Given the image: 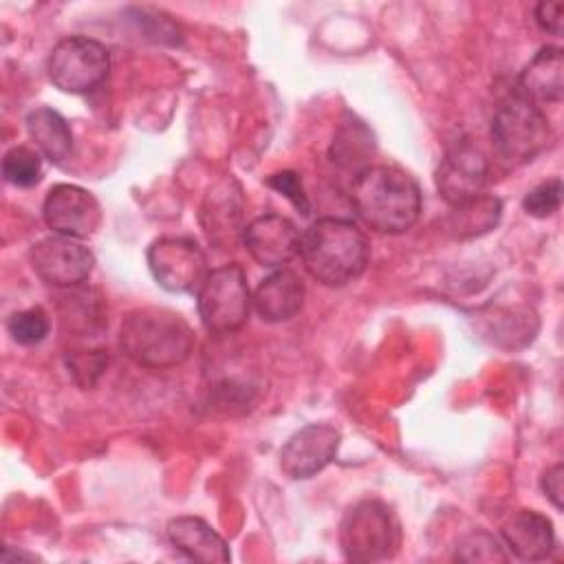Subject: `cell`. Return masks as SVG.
Listing matches in <instances>:
<instances>
[{"instance_id": "1", "label": "cell", "mask_w": 564, "mask_h": 564, "mask_svg": "<svg viewBox=\"0 0 564 564\" xmlns=\"http://www.w3.org/2000/svg\"><path fill=\"white\" fill-rule=\"evenodd\" d=\"M350 203L366 227L403 234L421 216L423 196L412 174L397 165H368L352 176Z\"/></svg>"}, {"instance_id": "2", "label": "cell", "mask_w": 564, "mask_h": 564, "mask_svg": "<svg viewBox=\"0 0 564 564\" xmlns=\"http://www.w3.org/2000/svg\"><path fill=\"white\" fill-rule=\"evenodd\" d=\"M196 337L183 315L161 306H139L123 315L119 346L141 368L181 366L194 350Z\"/></svg>"}, {"instance_id": "3", "label": "cell", "mask_w": 564, "mask_h": 564, "mask_svg": "<svg viewBox=\"0 0 564 564\" xmlns=\"http://www.w3.org/2000/svg\"><path fill=\"white\" fill-rule=\"evenodd\" d=\"M304 269L326 286H344L357 280L368 264L366 234L346 218H317L300 238Z\"/></svg>"}, {"instance_id": "4", "label": "cell", "mask_w": 564, "mask_h": 564, "mask_svg": "<svg viewBox=\"0 0 564 564\" xmlns=\"http://www.w3.org/2000/svg\"><path fill=\"white\" fill-rule=\"evenodd\" d=\"M491 143L496 156L507 165H524L533 161L551 143V126L544 110L511 93L494 112Z\"/></svg>"}, {"instance_id": "5", "label": "cell", "mask_w": 564, "mask_h": 564, "mask_svg": "<svg viewBox=\"0 0 564 564\" xmlns=\"http://www.w3.org/2000/svg\"><path fill=\"white\" fill-rule=\"evenodd\" d=\"M339 544L350 562H383L401 546L397 516L381 500H361L350 507L339 527Z\"/></svg>"}, {"instance_id": "6", "label": "cell", "mask_w": 564, "mask_h": 564, "mask_svg": "<svg viewBox=\"0 0 564 564\" xmlns=\"http://www.w3.org/2000/svg\"><path fill=\"white\" fill-rule=\"evenodd\" d=\"M196 306L203 326L212 335H231L249 319L251 293L238 262L212 269L196 291Z\"/></svg>"}, {"instance_id": "7", "label": "cell", "mask_w": 564, "mask_h": 564, "mask_svg": "<svg viewBox=\"0 0 564 564\" xmlns=\"http://www.w3.org/2000/svg\"><path fill=\"white\" fill-rule=\"evenodd\" d=\"M110 73L108 48L86 35L62 37L48 53L46 75L55 88L70 95L95 90Z\"/></svg>"}, {"instance_id": "8", "label": "cell", "mask_w": 564, "mask_h": 564, "mask_svg": "<svg viewBox=\"0 0 564 564\" xmlns=\"http://www.w3.org/2000/svg\"><path fill=\"white\" fill-rule=\"evenodd\" d=\"M148 267L156 284L170 293L198 291L209 273L203 247L187 236H163L148 247Z\"/></svg>"}, {"instance_id": "9", "label": "cell", "mask_w": 564, "mask_h": 564, "mask_svg": "<svg viewBox=\"0 0 564 564\" xmlns=\"http://www.w3.org/2000/svg\"><path fill=\"white\" fill-rule=\"evenodd\" d=\"M438 196L449 205H463L485 194L489 181V161L485 152L469 139L456 141L436 167Z\"/></svg>"}, {"instance_id": "10", "label": "cell", "mask_w": 564, "mask_h": 564, "mask_svg": "<svg viewBox=\"0 0 564 564\" xmlns=\"http://www.w3.org/2000/svg\"><path fill=\"white\" fill-rule=\"evenodd\" d=\"M35 275L55 289L82 286L95 267V256L77 238L53 236L35 242L29 253Z\"/></svg>"}, {"instance_id": "11", "label": "cell", "mask_w": 564, "mask_h": 564, "mask_svg": "<svg viewBox=\"0 0 564 564\" xmlns=\"http://www.w3.org/2000/svg\"><path fill=\"white\" fill-rule=\"evenodd\" d=\"M42 218L51 231L66 238H88L101 223L99 200L84 187L57 183L46 192Z\"/></svg>"}, {"instance_id": "12", "label": "cell", "mask_w": 564, "mask_h": 564, "mask_svg": "<svg viewBox=\"0 0 564 564\" xmlns=\"http://www.w3.org/2000/svg\"><path fill=\"white\" fill-rule=\"evenodd\" d=\"M339 430L328 423H308L280 449V469L291 480H304L322 471L337 456Z\"/></svg>"}, {"instance_id": "13", "label": "cell", "mask_w": 564, "mask_h": 564, "mask_svg": "<svg viewBox=\"0 0 564 564\" xmlns=\"http://www.w3.org/2000/svg\"><path fill=\"white\" fill-rule=\"evenodd\" d=\"M242 216L245 198L240 183L234 176H223L207 189L198 214L207 240L218 249L231 247L238 238L242 240Z\"/></svg>"}, {"instance_id": "14", "label": "cell", "mask_w": 564, "mask_h": 564, "mask_svg": "<svg viewBox=\"0 0 564 564\" xmlns=\"http://www.w3.org/2000/svg\"><path fill=\"white\" fill-rule=\"evenodd\" d=\"M300 238L297 227L280 214L258 216L242 231L245 249L262 267H284L300 256Z\"/></svg>"}, {"instance_id": "15", "label": "cell", "mask_w": 564, "mask_h": 564, "mask_svg": "<svg viewBox=\"0 0 564 564\" xmlns=\"http://www.w3.org/2000/svg\"><path fill=\"white\" fill-rule=\"evenodd\" d=\"M505 546L524 562H540L555 551L551 520L535 509H518L500 529Z\"/></svg>"}, {"instance_id": "16", "label": "cell", "mask_w": 564, "mask_h": 564, "mask_svg": "<svg viewBox=\"0 0 564 564\" xmlns=\"http://www.w3.org/2000/svg\"><path fill=\"white\" fill-rule=\"evenodd\" d=\"M304 282L291 269H275L253 291L251 304L264 322H286L295 317L304 304Z\"/></svg>"}, {"instance_id": "17", "label": "cell", "mask_w": 564, "mask_h": 564, "mask_svg": "<svg viewBox=\"0 0 564 564\" xmlns=\"http://www.w3.org/2000/svg\"><path fill=\"white\" fill-rule=\"evenodd\" d=\"M170 544L196 562H229L231 553L223 535L203 518L176 516L165 527Z\"/></svg>"}, {"instance_id": "18", "label": "cell", "mask_w": 564, "mask_h": 564, "mask_svg": "<svg viewBox=\"0 0 564 564\" xmlns=\"http://www.w3.org/2000/svg\"><path fill=\"white\" fill-rule=\"evenodd\" d=\"M518 95L533 104H555L564 93V53L560 46H542L518 77Z\"/></svg>"}, {"instance_id": "19", "label": "cell", "mask_w": 564, "mask_h": 564, "mask_svg": "<svg viewBox=\"0 0 564 564\" xmlns=\"http://www.w3.org/2000/svg\"><path fill=\"white\" fill-rule=\"evenodd\" d=\"M26 132L37 152L51 163L59 165L73 154V130L68 121L53 108L40 106L26 115Z\"/></svg>"}, {"instance_id": "20", "label": "cell", "mask_w": 564, "mask_h": 564, "mask_svg": "<svg viewBox=\"0 0 564 564\" xmlns=\"http://www.w3.org/2000/svg\"><path fill=\"white\" fill-rule=\"evenodd\" d=\"M68 291L59 300V322L66 330L86 337L95 335L106 326L104 300L90 289H64Z\"/></svg>"}, {"instance_id": "21", "label": "cell", "mask_w": 564, "mask_h": 564, "mask_svg": "<svg viewBox=\"0 0 564 564\" xmlns=\"http://www.w3.org/2000/svg\"><path fill=\"white\" fill-rule=\"evenodd\" d=\"M502 214V203L494 194H480L474 200L452 207L449 229L456 238H474L491 231Z\"/></svg>"}, {"instance_id": "22", "label": "cell", "mask_w": 564, "mask_h": 564, "mask_svg": "<svg viewBox=\"0 0 564 564\" xmlns=\"http://www.w3.org/2000/svg\"><path fill=\"white\" fill-rule=\"evenodd\" d=\"M372 150H375L372 132L361 121L350 119V121L341 123L339 130L335 132L330 159L335 165H339L344 170L355 167V174H357L370 165V163H366V159H370Z\"/></svg>"}, {"instance_id": "23", "label": "cell", "mask_w": 564, "mask_h": 564, "mask_svg": "<svg viewBox=\"0 0 564 564\" xmlns=\"http://www.w3.org/2000/svg\"><path fill=\"white\" fill-rule=\"evenodd\" d=\"M2 176L9 185L33 187L42 178V156L29 145H13L4 152Z\"/></svg>"}, {"instance_id": "24", "label": "cell", "mask_w": 564, "mask_h": 564, "mask_svg": "<svg viewBox=\"0 0 564 564\" xmlns=\"http://www.w3.org/2000/svg\"><path fill=\"white\" fill-rule=\"evenodd\" d=\"M7 330H9V335L15 344L35 346L48 335L51 319H48L44 308L31 306V308H24V311H15L7 319Z\"/></svg>"}, {"instance_id": "25", "label": "cell", "mask_w": 564, "mask_h": 564, "mask_svg": "<svg viewBox=\"0 0 564 564\" xmlns=\"http://www.w3.org/2000/svg\"><path fill=\"white\" fill-rule=\"evenodd\" d=\"M454 557L460 562H507L500 542L487 531H474L460 538Z\"/></svg>"}, {"instance_id": "26", "label": "cell", "mask_w": 564, "mask_h": 564, "mask_svg": "<svg viewBox=\"0 0 564 564\" xmlns=\"http://www.w3.org/2000/svg\"><path fill=\"white\" fill-rule=\"evenodd\" d=\"M68 372L73 375L75 383L82 388H93L97 379L104 375L108 366V355L97 348V350H77L66 357Z\"/></svg>"}, {"instance_id": "27", "label": "cell", "mask_w": 564, "mask_h": 564, "mask_svg": "<svg viewBox=\"0 0 564 564\" xmlns=\"http://www.w3.org/2000/svg\"><path fill=\"white\" fill-rule=\"evenodd\" d=\"M562 203V181L557 176L542 181L533 189L527 192L522 207L533 218H549L560 209Z\"/></svg>"}, {"instance_id": "28", "label": "cell", "mask_w": 564, "mask_h": 564, "mask_svg": "<svg viewBox=\"0 0 564 564\" xmlns=\"http://www.w3.org/2000/svg\"><path fill=\"white\" fill-rule=\"evenodd\" d=\"M264 183H267V187L280 192L286 200H291V205H295L302 214L311 212V205H308V198H306V192H304V185H302V178L297 172L282 170V172L267 176Z\"/></svg>"}, {"instance_id": "29", "label": "cell", "mask_w": 564, "mask_h": 564, "mask_svg": "<svg viewBox=\"0 0 564 564\" xmlns=\"http://www.w3.org/2000/svg\"><path fill=\"white\" fill-rule=\"evenodd\" d=\"M540 487L555 509L564 507V467H562V463H555L544 469V474L540 478Z\"/></svg>"}, {"instance_id": "30", "label": "cell", "mask_w": 564, "mask_h": 564, "mask_svg": "<svg viewBox=\"0 0 564 564\" xmlns=\"http://www.w3.org/2000/svg\"><path fill=\"white\" fill-rule=\"evenodd\" d=\"M562 13H564V2H540L535 7V22L542 31L551 35H562Z\"/></svg>"}]
</instances>
